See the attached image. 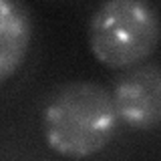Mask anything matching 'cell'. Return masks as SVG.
<instances>
[{
    "label": "cell",
    "instance_id": "2",
    "mask_svg": "<svg viewBox=\"0 0 161 161\" xmlns=\"http://www.w3.org/2000/svg\"><path fill=\"white\" fill-rule=\"evenodd\" d=\"M161 40V16L145 0H107L89 20L91 54L107 69L143 64Z\"/></svg>",
    "mask_w": 161,
    "mask_h": 161
},
{
    "label": "cell",
    "instance_id": "4",
    "mask_svg": "<svg viewBox=\"0 0 161 161\" xmlns=\"http://www.w3.org/2000/svg\"><path fill=\"white\" fill-rule=\"evenodd\" d=\"M32 20L24 4L14 0L0 2V80H6L22 67L26 58Z\"/></svg>",
    "mask_w": 161,
    "mask_h": 161
},
{
    "label": "cell",
    "instance_id": "1",
    "mask_svg": "<svg viewBox=\"0 0 161 161\" xmlns=\"http://www.w3.org/2000/svg\"><path fill=\"white\" fill-rule=\"evenodd\" d=\"M121 121L113 93L93 80H70L48 95L40 113L48 149L67 159H85L103 151Z\"/></svg>",
    "mask_w": 161,
    "mask_h": 161
},
{
    "label": "cell",
    "instance_id": "3",
    "mask_svg": "<svg viewBox=\"0 0 161 161\" xmlns=\"http://www.w3.org/2000/svg\"><path fill=\"white\" fill-rule=\"evenodd\" d=\"M113 101L121 125L133 131L161 127V67L143 63L125 70L115 83Z\"/></svg>",
    "mask_w": 161,
    "mask_h": 161
}]
</instances>
